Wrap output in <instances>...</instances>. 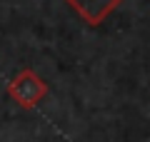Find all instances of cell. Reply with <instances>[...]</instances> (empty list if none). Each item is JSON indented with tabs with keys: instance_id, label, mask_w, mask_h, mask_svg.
Listing matches in <instances>:
<instances>
[{
	"instance_id": "6da1fadb",
	"label": "cell",
	"mask_w": 150,
	"mask_h": 142,
	"mask_svg": "<svg viewBox=\"0 0 150 142\" xmlns=\"http://www.w3.org/2000/svg\"><path fill=\"white\" fill-rule=\"evenodd\" d=\"M8 95H10L23 110H33V107H38L45 100L48 85H45V80L40 77L35 70L25 67L8 82Z\"/></svg>"
},
{
	"instance_id": "7a4b0ae2",
	"label": "cell",
	"mask_w": 150,
	"mask_h": 142,
	"mask_svg": "<svg viewBox=\"0 0 150 142\" xmlns=\"http://www.w3.org/2000/svg\"><path fill=\"white\" fill-rule=\"evenodd\" d=\"M88 25H100L123 0H65Z\"/></svg>"
}]
</instances>
